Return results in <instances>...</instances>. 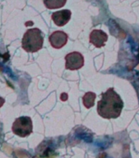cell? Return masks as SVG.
Wrapping results in <instances>:
<instances>
[{
  "label": "cell",
  "mask_w": 139,
  "mask_h": 158,
  "mask_svg": "<svg viewBox=\"0 0 139 158\" xmlns=\"http://www.w3.org/2000/svg\"><path fill=\"white\" fill-rule=\"evenodd\" d=\"M124 102L114 88H109L102 94V99L98 102V114L106 119L117 118L121 114Z\"/></svg>",
  "instance_id": "cell-1"
},
{
  "label": "cell",
  "mask_w": 139,
  "mask_h": 158,
  "mask_svg": "<svg viewBox=\"0 0 139 158\" xmlns=\"http://www.w3.org/2000/svg\"><path fill=\"white\" fill-rule=\"evenodd\" d=\"M22 49L28 53H35L43 48L44 36L39 28L28 29L23 35Z\"/></svg>",
  "instance_id": "cell-2"
},
{
  "label": "cell",
  "mask_w": 139,
  "mask_h": 158,
  "mask_svg": "<svg viewBox=\"0 0 139 158\" xmlns=\"http://www.w3.org/2000/svg\"><path fill=\"white\" fill-rule=\"evenodd\" d=\"M12 130L16 135L21 138H25L33 132L32 119L28 116H21L17 118L12 123Z\"/></svg>",
  "instance_id": "cell-3"
},
{
  "label": "cell",
  "mask_w": 139,
  "mask_h": 158,
  "mask_svg": "<svg viewBox=\"0 0 139 158\" xmlns=\"http://www.w3.org/2000/svg\"><path fill=\"white\" fill-rule=\"evenodd\" d=\"M66 69L69 70H78L84 64V58L79 52L74 51L69 53L65 57Z\"/></svg>",
  "instance_id": "cell-4"
},
{
  "label": "cell",
  "mask_w": 139,
  "mask_h": 158,
  "mask_svg": "<svg viewBox=\"0 0 139 158\" xmlns=\"http://www.w3.org/2000/svg\"><path fill=\"white\" fill-rule=\"evenodd\" d=\"M68 41V35L62 31H56L49 35V42L55 49H61Z\"/></svg>",
  "instance_id": "cell-5"
},
{
  "label": "cell",
  "mask_w": 139,
  "mask_h": 158,
  "mask_svg": "<svg viewBox=\"0 0 139 158\" xmlns=\"http://www.w3.org/2000/svg\"><path fill=\"white\" fill-rule=\"evenodd\" d=\"M108 35L102 30H93L89 35V41L97 48H102L107 41Z\"/></svg>",
  "instance_id": "cell-6"
},
{
  "label": "cell",
  "mask_w": 139,
  "mask_h": 158,
  "mask_svg": "<svg viewBox=\"0 0 139 158\" xmlns=\"http://www.w3.org/2000/svg\"><path fill=\"white\" fill-rule=\"evenodd\" d=\"M71 12L68 9L61 10L52 14V20L57 27H63L71 20Z\"/></svg>",
  "instance_id": "cell-7"
},
{
  "label": "cell",
  "mask_w": 139,
  "mask_h": 158,
  "mask_svg": "<svg viewBox=\"0 0 139 158\" xmlns=\"http://www.w3.org/2000/svg\"><path fill=\"white\" fill-rule=\"evenodd\" d=\"M96 94L92 91H88L84 94V96H83V106H85L87 109H90L91 107H93L94 106L96 100Z\"/></svg>",
  "instance_id": "cell-8"
},
{
  "label": "cell",
  "mask_w": 139,
  "mask_h": 158,
  "mask_svg": "<svg viewBox=\"0 0 139 158\" xmlns=\"http://www.w3.org/2000/svg\"><path fill=\"white\" fill-rule=\"evenodd\" d=\"M66 1H59V0H47V1H44V3L45 4L48 9H54V8H59V7H63L64 5L66 4Z\"/></svg>",
  "instance_id": "cell-9"
},
{
  "label": "cell",
  "mask_w": 139,
  "mask_h": 158,
  "mask_svg": "<svg viewBox=\"0 0 139 158\" xmlns=\"http://www.w3.org/2000/svg\"><path fill=\"white\" fill-rule=\"evenodd\" d=\"M5 102V100L3 98H2V97H0V107H2V105L4 104Z\"/></svg>",
  "instance_id": "cell-10"
}]
</instances>
